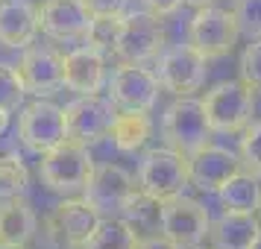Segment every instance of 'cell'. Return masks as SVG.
Returning <instances> with one entry per match:
<instances>
[{"label": "cell", "mask_w": 261, "mask_h": 249, "mask_svg": "<svg viewBox=\"0 0 261 249\" xmlns=\"http://www.w3.org/2000/svg\"><path fill=\"white\" fill-rule=\"evenodd\" d=\"M191 185L188 155L170 147H155L141 155L138 164V190L155 202H167L179 197Z\"/></svg>", "instance_id": "cell-1"}, {"label": "cell", "mask_w": 261, "mask_h": 249, "mask_svg": "<svg viewBox=\"0 0 261 249\" xmlns=\"http://www.w3.org/2000/svg\"><path fill=\"white\" fill-rule=\"evenodd\" d=\"M212 126L205 118L202 100L194 97H176V103H170L162 115V138L170 150H176L182 155L197 153L200 147L208 144Z\"/></svg>", "instance_id": "cell-2"}, {"label": "cell", "mask_w": 261, "mask_h": 249, "mask_svg": "<svg viewBox=\"0 0 261 249\" xmlns=\"http://www.w3.org/2000/svg\"><path fill=\"white\" fill-rule=\"evenodd\" d=\"M138 193V179H132L129 170H123L120 164H94L83 188V200L100 217H118Z\"/></svg>", "instance_id": "cell-3"}, {"label": "cell", "mask_w": 261, "mask_h": 249, "mask_svg": "<svg viewBox=\"0 0 261 249\" xmlns=\"http://www.w3.org/2000/svg\"><path fill=\"white\" fill-rule=\"evenodd\" d=\"M202 108H205L212 132H220V135L244 132L252 118V88L244 79L217 82L202 97Z\"/></svg>", "instance_id": "cell-4"}, {"label": "cell", "mask_w": 261, "mask_h": 249, "mask_svg": "<svg viewBox=\"0 0 261 249\" xmlns=\"http://www.w3.org/2000/svg\"><path fill=\"white\" fill-rule=\"evenodd\" d=\"M91 170H94V158H91L85 144H76V141H62L56 150L44 153L41 161H38L41 182L56 193L83 190Z\"/></svg>", "instance_id": "cell-5"}, {"label": "cell", "mask_w": 261, "mask_h": 249, "mask_svg": "<svg viewBox=\"0 0 261 249\" xmlns=\"http://www.w3.org/2000/svg\"><path fill=\"white\" fill-rule=\"evenodd\" d=\"M18 135L27 150H33L36 155L56 150L62 141H68L65 106H56L50 97H36L18 115Z\"/></svg>", "instance_id": "cell-6"}, {"label": "cell", "mask_w": 261, "mask_h": 249, "mask_svg": "<svg viewBox=\"0 0 261 249\" xmlns=\"http://www.w3.org/2000/svg\"><path fill=\"white\" fill-rule=\"evenodd\" d=\"M106 91H109V100L120 112H150L159 103L162 82H159L155 71L144 68L138 62H123L112 71Z\"/></svg>", "instance_id": "cell-7"}, {"label": "cell", "mask_w": 261, "mask_h": 249, "mask_svg": "<svg viewBox=\"0 0 261 249\" xmlns=\"http://www.w3.org/2000/svg\"><path fill=\"white\" fill-rule=\"evenodd\" d=\"M241 38V26H238L235 12L220 9V6H202L194 12L188 24V44L197 47L205 59H220Z\"/></svg>", "instance_id": "cell-8"}, {"label": "cell", "mask_w": 261, "mask_h": 249, "mask_svg": "<svg viewBox=\"0 0 261 249\" xmlns=\"http://www.w3.org/2000/svg\"><path fill=\"white\" fill-rule=\"evenodd\" d=\"M208 229H212V217L200 200L179 193L173 200L162 202V235L179 249L202 243L208 237Z\"/></svg>", "instance_id": "cell-9"}, {"label": "cell", "mask_w": 261, "mask_h": 249, "mask_svg": "<svg viewBox=\"0 0 261 249\" xmlns=\"http://www.w3.org/2000/svg\"><path fill=\"white\" fill-rule=\"evenodd\" d=\"M115 103L109 97L100 94H76V100H71L65 106V129H68V141L76 144H94L103 135H109L112 120H115Z\"/></svg>", "instance_id": "cell-10"}, {"label": "cell", "mask_w": 261, "mask_h": 249, "mask_svg": "<svg viewBox=\"0 0 261 249\" xmlns=\"http://www.w3.org/2000/svg\"><path fill=\"white\" fill-rule=\"evenodd\" d=\"M205 56L191 44H176V47L165 50L159 56L155 73L165 91L176 97H191L194 91H200L205 82Z\"/></svg>", "instance_id": "cell-11"}, {"label": "cell", "mask_w": 261, "mask_h": 249, "mask_svg": "<svg viewBox=\"0 0 261 249\" xmlns=\"http://www.w3.org/2000/svg\"><path fill=\"white\" fill-rule=\"evenodd\" d=\"M100 223V214L85 200H62L44 220L47 240L59 249H83L88 235Z\"/></svg>", "instance_id": "cell-12"}, {"label": "cell", "mask_w": 261, "mask_h": 249, "mask_svg": "<svg viewBox=\"0 0 261 249\" xmlns=\"http://www.w3.org/2000/svg\"><path fill=\"white\" fill-rule=\"evenodd\" d=\"M165 47V26L162 18H155L153 12H129L123 15V33H120L118 50L115 56L123 62H144L159 59Z\"/></svg>", "instance_id": "cell-13"}, {"label": "cell", "mask_w": 261, "mask_h": 249, "mask_svg": "<svg viewBox=\"0 0 261 249\" xmlns=\"http://www.w3.org/2000/svg\"><path fill=\"white\" fill-rule=\"evenodd\" d=\"M91 12L83 0H44L38 6V30L53 41H85Z\"/></svg>", "instance_id": "cell-14"}, {"label": "cell", "mask_w": 261, "mask_h": 249, "mask_svg": "<svg viewBox=\"0 0 261 249\" xmlns=\"http://www.w3.org/2000/svg\"><path fill=\"white\" fill-rule=\"evenodd\" d=\"M188 170L194 188L205 190V193H217L235 173L244 170V164H241V155L229 153L226 147L205 144L197 153L188 155Z\"/></svg>", "instance_id": "cell-15"}, {"label": "cell", "mask_w": 261, "mask_h": 249, "mask_svg": "<svg viewBox=\"0 0 261 249\" xmlns=\"http://www.w3.org/2000/svg\"><path fill=\"white\" fill-rule=\"evenodd\" d=\"M62 59L50 47H24V56L18 59V73L24 82L27 94L33 97H53L59 88H65L62 79Z\"/></svg>", "instance_id": "cell-16"}, {"label": "cell", "mask_w": 261, "mask_h": 249, "mask_svg": "<svg viewBox=\"0 0 261 249\" xmlns=\"http://www.w3.org/2000/svg\"><path fill=\"white\" fill-rule=\"evenodd\" d=\"M62 79H65V88L73 94H100L109 82L106 56L91 44L73 47L62 59Z\"/></svg>", "instance_id": "cell-17"}, {"label": "cell", "mask_w": 261, "mask_h": 249, "mask_svg": "<svg viewBox=\"0 0 261 249\" xmlns=\"http://www.w3.org/2000/svg\"><path fill=\"white\" fill-rule=\"evenodd\" d=\"M38 30V6L30 0H0V44L12 50L30 47Z\"/></svg>", "instance_id": "cell-18"}, {"label": "cell", "mask_w": 261, "mask_h": 249, "mask_svg": "<svg viewBox=\"0 0 261 249\" xmlns=\"http://www.w3.org/2000/svg\"><path fill=\"white\" fill-rule=\"evenodd\" d=\"M261 232V220L255 214L223 211L208 229L214 249H249Z\"/></svg>", "instance_id": "cell-19"}, {"label": "cell", "mask_w": 261, "mask_h": 249, "mask_svg": "<svg viewBox=\"0 0 261 249\" xmlns=\"http://www.w3.org/2000/svg\"><path fill=\"white\" fill-rule=\"evenodd\" d=\"M38 229L36 211L18 197H6L0 202V243H12V246H27Z\"/></svg>", "instance_id": "cell-20"}, {"label": "cell", "mask_w": 261, "mask_h": 249, "mask_svg": "<svg viewBox=\"0 0 261 249\" xmlns=\"http://www.w3.org/2000/svg\"><path fill=\"white\" fill-rule=\"evenodd\" d=\"M112 144L123 153H135L153 138V120L147 112H118L109 129Z\"/></svg>", "instance_id": "cell-21"}, {"label": "cell", "mask_w": 261, "mask_h": 249, "mask_svg": "<svg viewBox=\"0 0 261 249\" xmlns=\"http://www.w3.org/2000/svg\"><path fill=\"white\" fill-rule=\"evenodd\" d=\"M217 200H220V208L223 211H244V214H258L261 205V185L258 179L241 170L226 182L223 188L217 190Z\"/></svg>", "instance_id": "cell-22"}, {"label": "cell", "mask_w": 261, "mask_h": 249, "mask_svg": "<svg viewBox=\"0 0 261 249\" xmlns=\"http://www.w3.org/2000/svg\"><path fill=\"white\" fill-rule=\"evenodd\" d=\"M141 235L126 217H100L83 249H138Z\"/></svg>", "instance_id": "cell-23"}, {"label": "cell", "mask_w": 261, "mask_h": 249, "mask_svg": "<svg viewBox=\"0 0 261 249\" xmlns=\"http://www.w3.org/2000/svg\"><path fill=\"white\" fill-rule=\"evenodd\" d=\"M27 185H30V173L24 158L15 150H0V200L24 193Z\"/></svg>", "instance_id": "cell-24"}, {"label": "cell", "mask_w": 261, "mask_h": 249, "mask_svg": "<svg viewBox=\"0 0 261 249\" xmlns=\"http://www.w3.org/2000/svg\"><path fill=\"white\" fill-rule=\"evenodd\" d=\"M120 33H123V15H103V18H91L85 44H91L94 50H100L103 56H112L118 50Z\"/></svg>", "instance_id": "cell-25"}, {"label": "cell", "mask_w": 261, "mask_h": 249, "mask_svg": "<svg viewBox=\"0 0 261 249\" xmlns=\"http://www.w3.org/2000/svg\"><path fill=\"white\" fill-rule=\"evenodd\" d=\"M123 214H126V220L135 226V232L141 237L162 235V202H155V200H150V197L138 193Z\"/></svg>", "instance_id": "cell-26"}, {"label": "cell", "mask_w": 261, "mask_h": 249, "mask_svg": "<svg viewBox=\"0 0 261 249\" xmlns=\"http://www.w3.org/2000/svg\"><path fill=\"white\" fill-rule=\"evenodd\" d=\"M24 97H27V88H24V82H21L18 68L0 62V106L15 112V108L24 103Z\"/></svg>", "instance_id": "cell-27"}, {"label": "cell", "mask_w": 261, "mask_h": 249, "mask_svg": "<svg viewBox=\"0 0 261 249\" xmlns=\"http://www.w3.org/2000/svg\"><path fill=\"white\" fill-rule=\"evenodd\" d=\"M241 164L247 173L261 182V123H252L244 129V138H241Z\"/></svg>", "instance_id": "cell-28"}, {"label": "cell", "mask_w": 261, "mask_h": 249, "mask_svg": "<svg viewBox=\"0 0 261 249\" xmlns=\"http://www.w3.org/2000/svg\"><path fill=\"white\" fill-rule=\"evenodd\" d=\"M241 79L249 88H261V38H252L241 53Z\"/></svg>", "instance_id": "cell-29"}, {"label": "cell", "mask_w": 261, "mask_h": 249, "mask_svg": "<svg viewBox=\"0 0 261 249\" xmlns=\"http://www.w3.org/2000/svg\"><path fill=\"white\" fill-rule=\"evenodd\" d=\"M235 18L241 33L252 41V38H261V0H238L235 6Z\"/></svg>", "instance_id": "cell-30"}, {"label": "cell", "mask_w": 261, "mask_h": 249, "mask_svg": "<svg viewBox=\"0 0 261 249\" xmlns=\"http://www.w3.org/2000/svg\"><path fill=\"white\" fill-rule=\"evenodd\" d=\"M91 18H103V15H126V0H83Z\"/></svg>", "instance_id": "cell-31"}, {"label": "cell", "mask_w": 261, "mask_h": 249, "mask_svg": "<svg viewBox=\"0 0 261 249\" xmlns=\"http://www.w3.org/2000/svg\"><path fill=\"white\" fill-rule=\"evenodd\" d=\"M147 3V12H153L155 18H167V15H173L185 3V0H144Z\"/></svg>", "instance_id": "cell-32"}, {"label": "cell", "mask_w": 261, "mask_h": 249, "mask_svg": "<svg viewBox=\"0 0 261 249\" xmlns=\"http://www.w3.org/2000/svg\"><path fill=\"white\" fill-rule=\"evenodd\" d=\"M138 249H179L176 243H170L165 235H147L138 240Z\"/></svg>", "instance_id": "cell-33"}, {"label": "cell", "mask_w": 261, "mask_h": 249, "mask_svg": "<svg viewBox=\"0 0 261 249\" xmlns=\"http://www.w3.org/2000/svg\"><path fill=\"white\" fill-rule=\"evenodd\" d=\"M9 115H12L9 108H3V106H0V138L6 135V129H9Z\"/></svg>", "instance_id": "cell-34"}, {"label": "cell", "mask_w": 261, "mask_h": 249, "mask_svg": "<svg viewBox=\"0 0 261 249\" xmlns=\"http://www.w3.org/2000/svg\"><path fill=\"white\" fill-rule=\"evenodd\" d=\"M188 6H194V9H202V6H212L214 0H185Z\"/></svg>", "instance_id": "cell-35"}, {"label": "cell", "mask_w": 261, "mask_h": 249, "mask_svg": "<svg viewBox=\"0 0 261 249\" xmlns=\"http://www.w3.org/2000/svg\"><path fill=\"white\" fill-rule=\"evenodd\" d=\"M249 249H261V232H258V237H255V243H252Z\"/></svg>", "instance_id": "cell-36"}, {"label": "cell", "mask_w": 261, "mask_h": 249, "mask_svg": "<svg viewBox=\"0 0 261 249\" xmlns=\"http://www.w3.org/2000/svg\"><path fill=\"white\" fill-rule=\"evenodd\" d=\"M0 249H27V246H12V243H0Z\"/></svg>", "instance_id": "cell-37"}, {"label": "cell", "mask_w": 261, "mask_h": 249, "mask_svg": "<svg viewBox=\"0 0 261 249\" xmlns=\"http://www.w3.org/2000/svg\"><path fill=\"white\" fill-rule=\"evenodd\" d=\"M191 249H208V246H202V243H197V246H191ZM214 249V246H212Z\"/></svg>", "instance_id": "cell-38"}, {"label": "cell", "mask_w": 261, "mask_h": 249, "mask_svg": "<svg viewBox=\"0 0 261 249\" xmlns=\"http://www.w3.org/2000/svg\"><path fill=\"white\" fill-rule=\"evenodd\" d=\"M258 220H261V205H258Z\"/></svg>", "instance_id": "cell-39"}]
</instances>
